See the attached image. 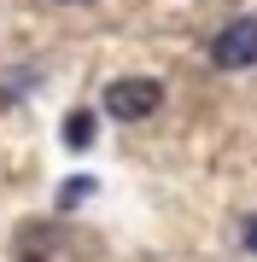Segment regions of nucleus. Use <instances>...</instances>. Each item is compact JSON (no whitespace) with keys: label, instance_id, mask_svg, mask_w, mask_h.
<instances>
[{"label":"nucleus","instance_id":"nucleus-1","mask_svg":"<svg viewBox=\"0 0 257 262\" xmlns=\"http://www.w3.org/2000/svg\"><path fill=\"white\" fill-rule=\"evenodd\" d=\"M164 105V82L152 76H117V82H105V111L117 122H146Z\"/></svg>","mask_w":257,"mask_h":262},{"label":"nucleus","instance_id":"nucleus-2","mask_svg":"<svg viewBox=\"0 0 257 262\" xmlns=\"http://www.w3.org/2000/svg\"><path fill=\"white\" fill-rule=\"evenodd\" d=\"M210 64L216 70H251L257 64V18H228L210 35Z\"/></svg>","mask_w":257,"mask_h":262},{"label":"nucleus","instance_id":"nucleus-3","mask_svg":"<svg viewBox=\"0 0 257 262\" xmlns=\"http://www.w3.org/2000/svg\"><path fill=\"white\" fill-rule=\"evenodd\" d=\"M94 134H100V128H94V111H70V117H65V146H70V151H88Z\"/></svg>","mask_w":257,"mask_h":262},{"label":"nucleus","instance_id":"nucleus-4","mask_svg":"<svg viewBox=\"0 0 257 262\" xmlns=\"http://www.w3.org/2000/svg\"><path fill=\"white\" fill-rule=\"evenodd\" d=\"M246 245H251V251H257V215H251V222H246Z\"/></svg>","mask_w":257,"mask_h":262},{"label":"nucleus","instance_id":"nucleus-5","mask_svg":"<svg viewBox=\"0 0 257 262\" xmlns=\"http://www.w3.org/2000/svg\"><path fill=\"white\" fill-rule=\"evenodd\" d=\"M58 6H88V0H58Z\"/></svg>","mask_w":257,"mask_h":262}]
</instances>
